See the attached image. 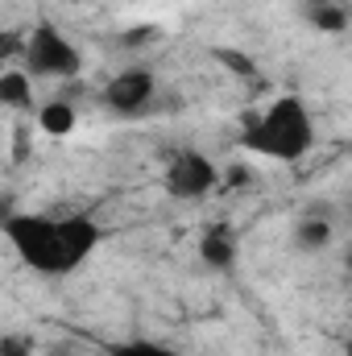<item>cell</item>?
Segmentation results:
<instances>
[{
    "instance_id": "2e32d148",
    "label": "cell",
    "mask_w": 352,
    "mask_h": 356,
    "mask_svg": "<svg viewBox=\"0 0 352 356\" xmlns=\"http://www.w3.org/2000/svg\"><path fill=\"white\" fill-rule=\"evenodd\" d=\"M344 269H349V273H352V245H349V249H344Z\"/></svg>"
},
{
    "instance_id": "7c38bea8",
    "label": "cell",
    "mask_w": 352,
    "mask_h": 356,
    "mask_svg": "<svg viewBox=\"0 0 352 356\" xmlns=\"http://www.w3.org/2000/svg\"><path fill=\"white\" fill-rule=\"evenodd\" d=\"M0 356H33V340H25V336L8 332V336L0 340Z\"/></svg>"
},
{
    "instance_id": "6da1fadb",
    "label": "cell",
    "mask_w": 352,
    "mask_h": 356,
    "mask_svg": "<svg viewBox=\"0 0 352 356\" xmlns=\"http://www.w3.org/2000/svg\"><path fill=\"white\" fill-rule=\"evenodd\" d=\"M0 232L13 245V253L38 273L67 277L104 245V224L88 211H8L0 216Z\"/></svg>"
},
{
    "instance_id": "e0dca14e",
    "label": "cell",
    "mask_w": 352,
    "mask_h": 356,
    "mask_svg": "<svg viewBox=\"0 0 352 356\" xmlns=\"http://www.w3.org/2000/svg\"><path fill=\"white\" fill-rule=\"evenodd\" d=\"M344 356H352V336H349V340H344Z\"/></svg>"
},
{
    "instance_id": "7a4b0ae2",
    "label": "cell",
    "mask_w": 352,
    "mask_h": 356,
    "mask_svg": "<svg viewBox=\"0 0 352 356\" xmlns=\"http://www.w3.org/2000/svg\"><path fill=\"white\" fill-rule=\"evenodd\" d=\"M241 145L269 162H298L315 145V116L303 95H278L241 129Z\"/></svg>"
},
{
    "instance_id": "8fae6325",
    "label": "cell",
    "mask_w": 352,
    "mask_h": 356,
    "mask_svg": "<svg viewBox=\"0 0 352 356\" xmlns=\"http://www.w3.org/2000/svg\"><path fill=\"white\" fill-rule=\"evenodd\" d=\"M108 356H182V353L166 348V344H154V340H137V344H120V348H112Z\"/></svg>"
},
{
    "instance_id": "3957f363",
    "label": "cell",
    "mask_w": 352,
    "mask_h": 356,
    "mask_svg": "<svg viewBox=\"0 0 352 356\" xmlns=\"http://www.w3.org/2000/svg\"><path fill=\"white\" fill-rule=\"evenodd\" d=\"M21 67L33 75V79H79L83 75V50L54 25V21H38L29 29V42H25V58Z\"/></svg>"
},
{
    "instance_id": "30bf717a",
    "label": "cell",
    "mask_w": 352,
    "mask_h": 356,
    "mask_svg": "<svg viewBox=\"0 0 352 356\" xmlns=\"http://www.w3.org/2000/svg\"><path fill=\"white\" fill-rule=\"evenodd\" d=\"M307 21L319 33H344V29H352V8H344V4H319V8H307Z\"/></svg>"
},
{
    "instance_id": "5b68a950",
    "label": "cell",
    "mask_w": 352,
    "mask_h": 356,
    "mask_svg": "<svg viewBox=\"0 0 352 356\" xmlns=\"http://www.w3.org/2000/svg\"><path fill=\"white\" fill-rule=\"evenodd\" d=\"M99 99H104V108H112L116 116H141V112L158 99V79H154V71H145V67H125V71H116V75L104 83Z\"/></svg>"
},
{
    "instance_id": "9c48e42d",
    "label": "cell",
    "mask_w": 352,
    "mask_h": 356,
    "mask_svg": "<svg viewBox=\"0 0 352 356\" xmlns=\"http://www.w3.org/2000/svg\"><path fill=\"white\" fill-rule=\"evenodd\" d=\"M75 124H79V112H75V104H67V99H50V104L38 108V129H42L46 137H71Z\"/></svg>"
},
{
    "instance_id": "4fadbf2b",
    "label": "cell",
    "mask_w": 352,
    "mask_h": 356,
    "mask_svg": "<svg viewBox=\"0 0 352 356\" xmlns=\"http://www.w3.org/2000/svg\"><path fill=\"white\" fill-rule=\"evenodd\" d=\"M220 63H224V67H237V71H245V75H253V63H249V58H241V54L220 50Z\"/></svg>"
},
{
    "instance_id": "5bb4252c",
    "label": "cell",
    "mask_w": 352,
    "mask_h": 356,
    "mask_svg": "<svg viewBox=\"0 0 352 356\" xmlns=\"http://www.w3.org/2000/svg\"><path fill=\"white\" fill-rule=\"evenodd\" d=\"M249 166H228V170H224V182H232V186H249Z\"/></svg>"
},
{
    "instance_id": "ac0fdd59",
    "label": "cell",
    "mask_w": 352,
    "mask_h": 356,
    "mask_svg": "<svg viewBox=\"0 0 352 356\" xmlns=\"http://www.w3.org/2000/svg\"><path fill=\"white\" fill-rule=\"evenodd\" d=\"M79 4H99V0H79Z\"/></svg>"
},
{
    "instance_id": "ba28073f",
    "label": "cell",
    "mask_w": 352,
    "mask_h": 356,
    "mask_svg": "<svg viewBox=\"0 0 352 356\" xmlns=\"http://www.w3.org/2000/svg\"><path fill=\"white\" fill-rule=\"evenodd\" d=\"M323 245H332V220L323 216V207H311L294 224V249L298 253H319Z\"/></svg>"
},
{
    "instance_id": "8992f818",
    "label": "cell",
    "mask_w": 352,
    "mask_h": 356,
    "mask_svg": "<svg viewBox=\"0 0 352 356\" xmlns=\"http://www.w3.org/2000/svg\"><path fill=\"white\" fill-rule=\"evenodd\" d=\"M199 261L207 269H232L237 266V232L224 228V224H211L203 236H199Z\"/></svg>"
},
{
    "instance_id": "9a60e30c",
    "label": "cell",
    "mask_w": 352,
    "mask_h": 356,
    "mask_svg": "<svg viewBox=\"0 0 352 356\" xmlns=\"http://www.w3.org/2000/svg\"><path fill=\"white\" fill-rule=\"evenodd\" d=\"M307 8H319V4H344V0H303Z\"/></svg>"
},
{
    "instance_id": "277c9868",
    "label": "cell",
    "mask_w": 352,
    "mask_h": 356,
    "mask_svg": "<svg viewBox=\"0 0 352 356\" xmlns=\"http://www.w3.org/2000/svg\"><path fill=\"white\" fill-rule=\"evenodd\" d=\"M220 182H224L220 166H216L207 154H199V149H178L175 158L166 162V175H162L166 195H170V199H178V203L207 199Z\"/></svg>"
},
{
    "instance_id": "52a82bcc",
    "label": "cell",
    "mask_w": 352,
    "mask_h": 356,
    "mask_svg": "<svg viewBox=\"0 0 352 356\" xmlns=\"http://www.w3.org/2000/svg\"><path fill=\"white\" fill-rule=\"evenodd\" d=\"M0 104L8 112H29L33 108V75L21 63H13V67L0 71Z\"/></svg>"
}]
</instances>
